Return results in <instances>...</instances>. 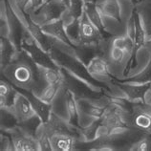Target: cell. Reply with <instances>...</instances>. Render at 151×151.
<instances>
[{"mask_svg": "<svg viewBox=\"0 0 151 151\" xmlns=\"http://www.w3.org/2000/svg\"><path fill=\"white\" fill-rule=\"evenodd\" d=\"M1 76L14 86L32 91L37 96L46 86L40 76L38 65L23 49L17 51L12 61L1 69Z\"/></svg>", "mask_w": 151, "mask_h": 151, "instance_id": "cell-1", "label": "cell"}, {"mask_svg": "<svg viewBox=\"0 0 151 151\" xmlns=\"http://www.w3.org/2000/svg\"><path fill=\"white\" fill-rule=\"evenodd\" d=\"M48 53L50 54L51 58L58 65L59 68H64L70 73L75 75L76 77L82 79L83 81L88 83L89 85L96 89H101L103 90L107 95L113 96L112 91L106 85L105 82L101 81L100 79L94 78L92 75L89 73L87 67L83 64V63L79 60V59L76 57V55H71L69 54L65 53L62 50L58 48V46L54 43L53 38V45H52L51 49Z\"/></svg>", "mask_w": 151, "mask_h": 151, "instance_id": "cell-2", "label": "cell"}, {"mask_svg": "<svg viewBox=\"0 0 151 151\" xmlns=\"http://www.w3.org/2000/svg\"><path fill=\"white\" fill-rule=\"evenodd\" d=\"M60 72L62 74V86L69 89L77 100L97 101H101L107 95L103 90L94 88L64 68H60Z\"/></svg>", "mask_w": 151, "mask_h": 151, "instance_id": "cell-3", "label": "cell"}, {"mask_svg": "<svg viewBox=\"0 0 151 151\" xmlns=\"http://www.w3.org/2000/svg\"><path fill=\"white\" fill-rule=\"evenodd\" d=\"M21 48L30 55V57L33 58V60L37 65L59 69L58 65L51 58L50 54L41 48L40 45L33 37V35L30 34V32L28 31L27 28L25 29L24 33H23Z\"/></svg>", "mask_w": 151, "mask_h": 151, "instance_id": "cell-4", "label": "cell"}, {"mask_svg": "<svg viewBox=\"0 0 151 151\" xmlns=\"http://www.w3.org/2000/svg\"><path fill=\"white\" fill-rule=\"evenodd\" d=\"M2 131V130H1ZM12 139L14 150L17 151H35L40 150L37 137L25 132L18 124L10 130L4 131Z\"/></svg>", "mask_w": 151, "mask_h": 151, "instance_id": "cell-5", "label": "cell"}, {"mask_svg": "<svg viewBox=\"0 0 151 151\" xmlns=\"http://www.w3.org/2000/svg\"><path fill=\"white\" fill-rule=\"evenodd\" d=\"M3 1L5 3L6 8V17L8 23V29H9V38L14 44V46L17 47V49L20 51L22 50V37L23 33H24L26 29V26H24L21 23L20 19L18 18L17 14L12 9L9 1L8 0H3Z\"/></svg>", "mask_w": 151, "mask_h": 151, "instance_id": "cell-6", "label": "cell"}, {"mask_svg": "<svg viewBox=\"0 0 151 151\" xmlns=\"http://www.w3.org/2000/svg\"><path fill=\"white\" fill-rule=\"evenodd\" d=\"M45 129L49 135L52 134H66L72 135V136L77 138L78 142L82 141L81 127H76L69 124V122H65L63 119L58 117L54 112H52L49 121L46 124H43Z\"/></svg>", "mask_w": 151, "mask_h": 151, "instance_id": "cell-7", "label": "cell"}, {"mask_svg": "<svg viewBox=\"0 0 151 151\" xmlns=\"http://www.w3.org/2000/svg\"><path fill=\"white\" fill-rule=\"evenodd\" d=\"M66 9H68V7L62 0H47L37 11L33 12V14L35 17H41L43 18V22L41 24L43 25L59 19L60 15Z\"/></svg>", "mask_w": 151, "mask_h": 151, "instance_id": "cell-8", "label": "cell"}, {"mask_svg": "<svg viewBox=\"0 0 151 151\" xmlns=\"http://www.w3.org/2000/svg\"><path fill=\"white\" fill-rule=\"evenodd\" d=\"M79 30H81V44H99L103 38H108L103 37L101 32L92 24L85 13H83L82 17L79 19Z\"/></svg>", "mask_w": 151, "mask_h": 151, "instance_id": "cell-9", "label": "cell"}, {"mask_svg": "<svg viewBox=\"0 0 151 151\" xmlns=\"http://www.w3.org/2000/svg\"><path fill=\"white\" fill-rule=\"evenodd\" d=\"M14 87L18 92L25 95L28 100L30 101L31 104L35 110V112L37 113V115H38V116L40 117L43 124H46V122L49 121L51 114L53 112V111H52V103H48L43 100H41L37 95H35V93L32 92V91L19 88L17 86H14Z\"/></svg>", "mask_w": 151, "mask_h": 151, "instance_id": "cell-10", "label": "cell"}, {"mask_svg": "<svg viewBox=\"0 0 151 151\" xmlns=\"http://www.w3.org/2000/svg\"><path fill=\"white\" fill-rule=\"evenodd\" d=\"M22 17H24L26 20V28L28 31L30 32V34L33 35V37L37 40L40 47L45 50L46 52H49L51 49L52 45H53V37H50L47 34H45L43 30L41 29V26L38 25L37 23H35L33 19L31 18L30 14L28 13H25L22 14Z\"/></svg>", "mask_w": 151, "mask_h": 151, "instance_id": "cell-11", "label": "cell"}, {"mask_svg": "<svg viewBox=\"0 0 151 151\" xmlns=\"http://www.w3.org/2000/svg\"><path fill=\"white\" fill-rule=\"evenodd\" d=\"M112 83L125 93L127 100L131 101H144L146 92L151 87V82L145 84H134V83H121L112 81Z\"/></svg>", "mask_w": 151, "mask_h": 151, "instance_id": "cell-12", "label": "cell"}, {"mask_svg": "<svg viewBox=\"0 0 151 151\" xmlns=\"http://www.w3.org/2000/svg\"><path fill=\"white\" fill-rule=\"evenodd\" d=\"M41 29L43 30V32H44L45 34H47L48 35H50V37H54L55 39H58L59 41H61L62 43H64L65 45L69 46L70 48L73 49L76 46L69 39L68 35L66 34V30L64 28L63 21L60 18L41 25Z\"/></svg>", "mask_w": 151, "mask_h": 151, "instance_id": "cell-13", "label": "cell"}, {"mask_svg": "<svg viewBox=\"0 0 151 151\" xmlns=\"http://www.w3.org/2000/svg\"><path fill=\"white\" fill-rule=\"evenodd\" d=\"M89 73L93 76L94 78H104L106 81H109L110 82H112L113 78L115 76L111 74L109 70V64L107 62L106 59L98 55V57L94 58L92 60L90 61V63L87 66Z\"/></svg>", "mask_w": 151, "mask_h": 151, "instance_id": "cell-14", "label": "cell"}, {"mask_svg": "<svg viewBox=\"0 0 151 151\" xmlns=\"http://www.w3.org/2000/svg\"><path fill=\"white\" fill-rule=\"evenodd\" d=\"M18 91L11 81L1 76L0 81V106L5 108H13Z\"/></svg>", "mask_w": 151, "mask_h": 151, "instance_id": "cell-15", "label": "cell"}, {"mask_svg": "<svg viewBox=\"0 0 151 151\" xmlns=\"http://www.w3.org/2000/svg\"><path fill=\"white\" fill-rule=\"evenodd\" d=\"M12 110L14 111L15 116L18 119V122L27 120V119L33 117L37 114L35 112L30 101L28 100L25 95H23L20 92H18L17 94Z\"/></svg>", "mask_w": 151, "mask_h": 151, "instance_id": "cell-16", "label": "cell"}, {"mask_svg": "<svg viewBox=\"0 0 151 151\" xmlns=\"http://www.w3.org/2000/svg\"><path fill=\"white\" fill-rule=\"evenodd\" d=\"M84 13L86 14L87 17L92 22V24L101 32L104 37H112L113 35L110 34L105 29L104 23H103L102 17L101 15V11L99 10L97 3L94 2H86L84 4Z\"/></svg>", "mask_w": 151, "mask_h": 151, "instance_id": "cell-17", "label": "cell"}, {"mask_svg": "<svg viewBox=\"0 0 151 151\" xmlns=\"http://www.w3.org/2000/svg\"><path fill=\"white\" fill-rule=\"evenodd\" d=\"M63 87V86H62ZM64 88V93H63V97H64V103H65V108L67 113L69 116V124H72L76 127H81L78 122L79 119V109L78 105V101L74 94L71 92L69 89Z\"/></svg>", "mask_w": 151, "mask_h": 151, "instance_id": "cell-18", "label": "cell"}, {"mask_svg": "<svg viewBox=\"0 0 151 151\" xmlns=\"http://www.w3.org/2000/svg\"><path fill=\"white\" fill-rule=\"evenodd\" d=\"M54 151H73L76 150L78 140L72 135L52 134L50 135Z\"/></svg>", "mask_w": 151, "mask_h": 151, "instance_id": "cell-19", "label": "cell"}, {"mask_svg": "<svg viewBox=\"0 0 151 151\" xmlns=\"http://www.w3.org/2000/svg\"><path fill=\"white\" fill-rule=\"evenodd\" d=\"M134 9L140 17L146 35H151V0H141L135 4Z\"/></svg>", "mask_w": 151, "mask_h": 151, "instance_id": "cell-20", "label": "cell"}, {"mask_svg": "<svg viewBox=\"0 0 151 151\" xmlns=\"http://www.w3.org/2000/svg\"><path fill=\"white\" fill-rule=\"evenodd\" d=\"M132 15L134 17V24H135L134 35H133V41H134L135 48H134L133 54L131 57L136 58V54L138 53V51L140 50L142 47H144L146 33L144 29V27L142 25L140 17H139V14L135 9H133V11H132Z\"/></svg>", "mask_w": 151, "mask_h": 151, "instance_id": "cell-21", "label": "cell"}, {"mask_svg": "<svg viewBox=\"0 0 151 151\" xmlns=\"http://www.w3.org/2000/svg\"><path fill=\"white\" fill-rule=\"evenodd\" d=\"M129 125L145 133L151 134V116L142 111L132 110Z\"/></svg>", "mask_w": 151, "mask_h": 151, "instance_id": "cell-22", "label": "cell"}, {"mask_svg": "<svg viewBox=\"0 0 151 151\" xmlns=\"http://www.w3.org/2000/svg\"><path fill=\"white\" fill-rule=\"evenodd\" d=\"M78 109L81 113L95 119H101L105 112L107 105L97 104L96 101L89 100H77Z\"/></svg>", "mask_w": 151, "mask_h": 151, "instance_id": "cell-23", "label": "cell"}, {"mask_svg": "<svg viewBox=\"0 0 151 151\" xmlns=\"http://www.w3.org/2000/svg\"><path fill=\"white\" fill-rule=\"evenodd\" d=\"M131 58V55L129 54H127L124 50H122L119 47H116L112 44V41H111V44L108 51H107L105 59L108 62L109 66H122L126 64V62H124L126 59H129ZM126 66V65H125Z\"/></svg>", "mask_w": 151, "mask_h": 151, "instance_id": "cell-24", "label": "cell"}, {"mask_svg": "<svg viewBox=\"0 0 151 151\" xmlns=\"http://www.w3.org/2000/svg\"><path fill=\"white\" fill-rule=\"evenodd\" d=\"M113 81L121 83H134V84H145V83L151 82V55L147 65H146L145 70H142L141 73L129 78L125 77L124 78H118L114 77Z\"/></svg>", "mask_w": 151, "mask_h": 151, "instance_id": "cell-25", "label": "cell"}, {"mask_svg": "<svg viewBox=\"0 0 151 151\" xmlns=\"http://www.w3.org/2000/svg\"><path fill=\"white\" fill-rule=\"evenodd\" d=\"M0 39H1V52H0L1 53V69H3L12 61L18 50L9 37H1Z\"/></svg>", "mask_w": 151, "mask_h": 151, "instance_id": "cell-26", "label": "cell"}, {"mask_svg": "<svg viewBox=\"0 0 151 151\" xmlns=\"http://www.w3.org/2000/svg\"><path fill=\"white\" fill-rule=\"evenodd\" d=\"M99 10L102 14L116 19L118 22H122L120 14V6L117 0H103L101 3H97Z\"/></svg>", "mask_w": 151, "mask_h": 151, "instance_id": "cell-27", "label": "cell"}, {"mask_svg": "<svg viewBox=\"0 0 151 151\" xmlns=\"http://www.w3.org/2000/svg\"><path fill=\"white\" fill-rule=\"evenodd\" d=\"M40 76L44 82L47 84H54V83L62 82V74L60 72V68H50L38 65Z\"/></svg>", "mask_w": 151, "mask_h": 151, "instance_id": "cell-28", "label": "cell"}, {"mask_svg": "<svg viewBox=\"0 0 151 151\" xmlns=\"http://www.w3.org/2000/svg\"><path fill=\"white\" fill-rule=\"evenodd\" d=\"M42 124L43 122H42V120L40 119V117L35 114V116L27 119V120L18 122V126L24 130L25 132L29 133L30 135H33L35 137H37V131Z\"/></svg>", "mask_w": 151, "mask_h": 151, "instance_id": "cell-29", "label": "cell"}, {"mask_svg": "<svg viewBox=\"0 0 151 151\" xmlns=\"http://www.w3.org/2000/svg\"><path fill=\"white\" fill-rule=\"evenodd\" d=\"M18 124V119L11 108L1 107V130L7 131Z\"/></svg>", "mask_w": 151, "mask_h": 151, "instance_id": "cell-30", "label": "cell"}, {"mask_svg": "<svg viewBox=\"0 0 151 151\" xmlns=\"http://www.w3.org/2000/svg\"><path fill=\"white\" fill-rule=\"evenodd\" d=\"M112 44L124 50L130 55H132L135 48L133 39L129 35H114L112 38Z\"/></svg>", "mask_w": 151, "mask_h": 151, "instance_id": "cell-31", "label": "cell"}, {"mask_svg": "<svg viewBox=\"0 0 151 151\" xmlns=\"http://www.w3.org/2000/svg\"><path fill=\"white\" fill-rule=\"evenodd\" d=\"M101 125V119H96V121L93 122L89 126L81 127V132L82 141L81 142H91L94 141L98 137V131L100 126Z\"/></svg>", "mask_w": 151, "mask_h": 151, "instance_id": "cell-32", "label": "cell"}, {"mask_svg": "<svg viewBox=\"0 0 151 151\" xmlns=\"http://www.w3.org/2000/svg\"><path fill=\"white\" fill-rule=\"evenodd\" d=\"M61 87H62V82L54 83V84H47L42 89L40 94L38 95V97L46 102L52 103L55 100V98L57 97L59 90L61 89Z\"/></svg>", "mask_w": 151, "mask_h": 151, "instance_id": "cell-33", "label": "cell"}, {"mask_svg": "<svg viewBox=\"0 0 151 151\" xmlns=\"http://www.w3.org/2000/svg\"><path fill=\"white\" fill-rule=\"evenodd\" d=\"M81 19V18H79ZM79 19H74L72 23H70L66 27V34L74 45H81V30H79Z\"/></svg>", "mask_w": 151, "mask_h": 151, "instance_id": "cell-34", "label": "cell"}, {"mask_svg": "<svg viewBox=\"0 0 151 151\" xmlns=\"http://www.w3.org/2000/svg\"><path fill=\"white\" fill-rule=\"evenodd\" d=\"M39 131H37V137L39 142V147H40L41 151H53V145H52V142H51V137L49 133L47 132V130L45 129L43 124L41 126L39 127Z\"/></svg>", "mask_w": 151, "mask_h": 151, "instance_id": "cell-35", "label": "cell"}, {"mask_svg": "<svg viewBox=\"0 0 151 151\" xmlns=\"http://www.w3.org/2000/svg\"><path fill=\"white\" fill-rule=\"evenodd\" d=\"M131 151H151V134H145L132 145Z\"/></svg>", "mask_w": 151, "mask_h": 151, "instance_id": "cell-36", "label": "cell"}, {"mask_svg": "<svg viewBox=\"0 0 151 151\" xmlns=\"http://www.w3.org/2000/svg\"><path fill=\"white\" fill-rule=\"evenodd\" d=\"M84 4L83 0H70V6L68 10L74 19H79L84 13Z\"/></svg>", "mask_w": 151, "mask_h": 151, "instance_id": "cell-37", "label": "cell"}, {"mask_svg": "<svg viewBox=\"0 0 151 151\" xmlns=\"http://www.w3.org/2000/svg\"><path fill=\"white\" fill-rule=\"evenodd\" d=\"M0 149L2 151L4 150H14V145H13V142H12L11 137L8 135L6 132L1 131V136H0Z\"/></svg>", "mask_w": 151, "mask_h": 151, "instance_id": "cell-38", "label": "cell"}, {"mask_svg": "<svg viewBox=\"0 0 151 151\" xmlns=\"http://www.w3.org/2000/svg\"><path fill=\"white\" fill-rule=\"evenodd\" d=\"M31 2V0H14V4L17 8L19 10V12L21 13V14L27 13L26 9H27V5Z\"/></svg>", "mask_w": 151, "mask_h": 151, "instance_id": "cell-39", "label": "cell"}, {"mask_svg": "<svg viewBox=\"0 0 151 151\" xmlns=\"http://www.w3.org/2000/svg\"><path fill=\"white\" fill-rule=\"evenodd\" d=\"M47 0H31V9L33 12L37 11L39 7H41Z\"/></svg>", "mask_w": 151, "mask_h": 151, "instance_id": "cell-40", "label": "cell"}, {"mask_svg": "<svg viewBox=\"0 0 151 151\" xmlns=\"http://www.w3.org/2000/svg\"><path fill=\"white\" fill-rule=\"evenodd\" d=\"M144 48L151 55V35H146Z\"/></svg>", "mask_w": 151, "mask_h": 151, "instance_id": "cell-41", "label": "cell"}, {"mask_svg": "<svg viewBox=\"0 0 151 151\" xmlns=\"http://www.w3.org/2000/svg\"><path fill=\"white\" fill-rule=\"evenodd\" d=\"M144 101L146 102V103H148V104H151V87H150V89L147 91V92H146Z\"/></svg>", "mask_w": 151, "mask_h": 151, "instance_id": "cell-42", "label": "cell"}, {"mask_svg": "<svg viewBox=\"0 0 151 151\" xmlns=\"http://www.w3.org/2000/svg\"><path fill=\"white\" fill-rule=\"evenodd\" d=\"M63 2H64L66 5H67V7L69 8V6H70V0H62Z\"/></svg>", "mask_w": 151, "mask_h": 151, "instance_id": "cell-43", "label": "cell"}, {"mask_svg": "<svg viewBox=\"0 0 151 151\" xmlns=\"http://www.w3.org/2000/svg\"><path fill=\"white\" fill-rule=\"evenodd\" d=\"M85 3L86 2H94V3H98V0H83Z\"/></svg>", "mask_w": 151, "mask_h": 151, "instance_id": "cell-44", "label": "cell"}, {"mask_svg": "<svg viewBox=\"0 0 151 151\" xmlns=\"http://www.w3.org/2000/svg\"><path fill=\"white\" fill-rule=\"evenodd\" d=\"M130 1L132 2L133 4H136V3H137V2L139 1V0H130Z\"/></svg>", "mask_w": 151, "mask_h": 151, "instance_id": "cell-45", "label": "cell"}, {"mask_svg": "<svg viewBox=\"0 0 151 151\" xmlns=\"http://www.w3.org/2000/svg\"><path fill=\"white\" fill-rule=\"evenodd\" d=\"M139 1H141V0H139Z\"/></svg>", "mask_w": 151, "mask_h": 151, "instance_id": "cell-46", "label": "cell"}]
</instances>
